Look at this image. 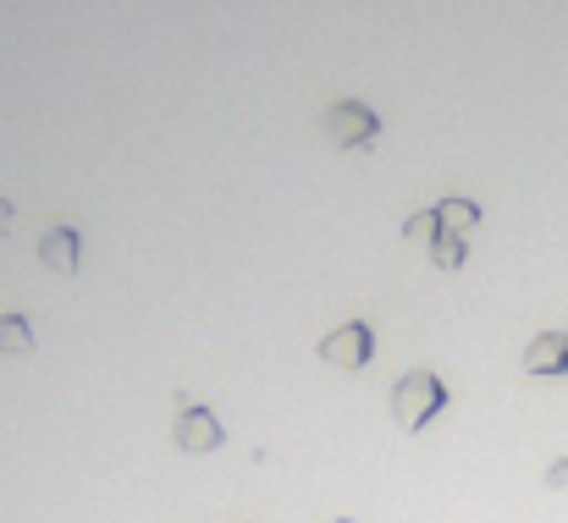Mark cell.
I'll return each mask as SVG.
<instances>
[{
    "label": "cell",
    "mask_w": 568,
    "mask_h": 523,
    "mask_svg": "<svg viewBox=\"0 0 568 523\" xmlns=\"http://www.w3.org/2000/svg\"><path fill=\"white\" fill-rule=\"evenodd\" d=\"M447 386H442V375H430V369H408L397 386H392V419H397V430L403 435H419L425 424H436L442 413H447Z\"/></svg>",
    "instance_id": "cell-1"
},
{
    "label": "cell",
    "mask_w": 568,
    "mask_h": 523,
    "mask_svg": "<svg viewBox=\"0 0 568 523\" xmlns=\"http://www.w3.org/2000/svg\"><path fill=\"white\" fill-rule=\"evenodd\" d=\"M326 139H332L337 150H376V139H381L376 111L359 105V100H337V105L326 111Z\"/></svg>",
    "instance_id": "cell-2"
},
{
    "label": "cell",
    "mask_w": 568,
    "mask_h": 523,
    "mask_svg": "<svg viewBox=\"0 0 568 523\" xmlns=\"http://www.w3.org/2000/svg\"><path fill=\"white\" fill-rule=\"evenodd\" d=\"M221 441H226V424L215 419V408H204V402H183V419H178V447L193 452V458H204V452H221Z\"/></svg>",
    "instance_id": "cell-3"
},
{
    "label": "cell",
    "mask_w": 568,
    "mask_h": 523,
    "mask_svg": "<svg viewBox=\"0 0 568 523\" xmlns=\"http://www.w3.org/2000/svg\"><path fill=\"white\" fill-rule=\"evenodd\" d=\"M371 352H376V331H371L365 320H348V326H337V331L321 342V358L337 363V369H365Z\"/></svg>",
    "instance_id": "cell-4"
},
{
    "label": "cell",
    "mask_w": 568,
    "mask_h": 523,
    "mask_svg": "<svg viewBox=\"0 0 568 523\" xmlns=\"http://www.w3.org/2000/svg\"><path fill=\"white\" fill-rule=\"evenodd\" d=\"M525 369H530V375H541V380L568 375V337L564 331H541V337L525 348Z\"/></svg>",
    "instance_id": "cell-5"
},
{
    "label": "cell",
    "mask_w": 568,
    "mask_h": 523,
    "mask_svg": "<svg viewBox=\"0 0 568 523\" xmlns=\"http://www.w3.org/2000/svg\"><path fill=\"white\" fill-rule=\"evenodd\" d=\"M39 259H44L55 276H78V259H83L78 232H72V226H50V232L39 237Z\"/></svg>",
    "instance_id": "cell-6"
},
{
    "label": "cell",
    "mask_w": 568,
    "mask_h": 523,
    "mask_svg": "<svg viewBox=\"0 0 568 523\" xmlns=\"http://www.w3.org/2000/svg\"><path fill=\"white\" fill-rule=\"evenodd\" d=\"M425 254H430L436 270H464V259H469V237H464V232H436V237L425 243Z\"/></svg>",
    "instance_id": "cell-7"
},
{
    "label": "cell",
    "mask_w": 568,
    "mask_h": 523,
    "mask_svg": "<svg viewBox=\"0 0 568 523\" xmlns=\"http://www.w3.org/2000/svg\"><path fill=\"white\" fill-rule=\"evenodd\" d=\"M430 209H436L442 232H475V226H480V204H475V198H442V204H430Z\"/></svg>",
    "instance_id": "cell-8"
},
{
    "label": "cell",
    "mask_w": 568,
    "mask_h": 523,
    "mask_svg": "<svg viewBox=\"0 0 568 523\" xmlns=\"http://www.w3.org/2000/svg\"><path fill=\"white\" fill-rule=\"evenodd\" d=\"M33 348H39L33 326L22 315H0V352H33Z\"/></svg>",
    "instance_id": "cell-9"
},
{
    "label": "cell",
    "mask_w": 568,
    "mask_h": 523,
    "mask_svg": "<svg viewBox=\"0 0 568 523\" xmlns=\"http://www.w3.org/2000/svg\"><path fill=\"white\" fill-rule=\"evenodd\" d=\"M436 232H442L436 209H419V215H408V221H403V237H408V243H430Z\"/></svg>",
    "instance_id": "cell-10"
},
{
    "label": "cell",
    "mask_w": 568,
    "mask_h": 523,
    "mask_svg": "<svg viewBox=\"0 0 568 523\" xmlns=\"http://www.w3.org/2000/svg\"><path fill=\"white\" fill-rule=\"evenodd\" d=\"M547 485H552V491H568V458H558V463L547 469Z\"/></svg>",
    "instance_id": "cell-11"
},
{
    "label": "cell",
    "mask_w": 568,
    "mask_h": 523,
    "mask_svg": "<svg viewBox=\"0 0 568 523\" xmlns=\"http://www.w3.org/2000/svg\"><path fill=\"white\" fill-rule=\"evenodd\" d=\"M0 226H11V204L6 198H0Z\"/></svg>",
    "instance_id": "cell-12"
},
{
    "label": "cell",
    "mask_w": 568,
    "mask_h": 523,
    "mask_svg": "<svg viewBox=\"0 0 568 523\" xmlns=\"http://www.w3.org/2000/svg\"><path fill=\"white\" fill-rule=\"evenodd\" d=\"M337 523H354V519H337Z\"/></svg>",
    "instance_id": "cell-13"
},
{
    "label": "cell",
    "mask_w": 568,
    "mask_h": 523,
    "mask_svg": "<svg viewBox=\"0 0 568 523\" xmlns=\"http://www.w3.org/2000/svg\"><path fill=\"white\" fill-rule=\"evenodd\" d=\"M564 337H568V331H564Z\"/></svg>",
    "instance_id": "cell-14"
}]
</instances>
